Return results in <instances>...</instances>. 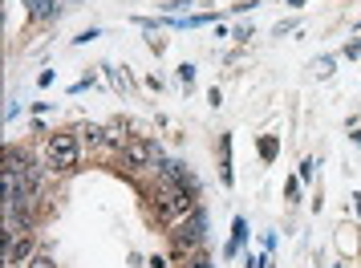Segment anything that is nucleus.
I'll use <instances>...</instances> for the list:
<instances>
[{
    "label": "nucleus",
    "mask_w": 361,
    "mask_h": 268,
    "mask_svg": "<svg viewBox=\"0 0 361 268\" xmlns=\"http://www.w3.org/2000/svg\"><path fill=\"white\" fill-rule=\"evenodd\" d=\"M179 82H183V85L195 82V66H179Z\"/></svg>",
    "instance_id": "obj_9"
},
{
    "label": "nucleus",
    "mask_w": 361,
    "mask_h": 268,
    "mask_svg": "<svg viewBox=\"0 0 361 268\" xmlns=\"http://www.w3.org/2000/svg\"><path fill=\"white\" fill-rule=\"evenodd\" d=\"M82 138H85V147H102V142H106V130L85 122V126H82Z\"/></svg>",
    "instance_id": "obj_7"
},
{
    "label": "nucleus",
    "mask_w": 361,
    "mask_h": 268,
    "mask_svg": "<svg viewBox=\"0 0 361 268\" xmlns=\"http://www.w3.org/2000/svg\"><path fill=\"white\" fill-rule=\"evenodd\" d=\"M33 256H37V240H33V232H25L4 248V264H29Z\"/></svg>",
    "instance_id": "obj_3"
},
{
    "label": "nucleus",
    "mask_w": 361,
    "mask_h": 268,
    "mask_svg": "<svg viewBox=\"0 0 361 268\" xmlns=\"http://www.w3.org/2000/svg\"><path fill=\"white\" fill-rule=\"evenodd\" d=\"M4 268H25V264H4Z\"/></svg>",
    "instance_id": "obj_12"
},
{
    "label": "nucleus",
    "mask_w": 361,
    "mask_h": 268,
    "mask_svg": "<svg viewBox=\"0 0 361 268\" xmlns=\"http://www.w3.org/2000/svg\"><path fill=\"white\" fill-rule=\"evenodd\" d=\"M199 240H203V216L195 212V216H191V224L179 232V244H183V248H199Z\"/></svg>",
    "instance_id": "obj_4"
},
{
    "label": "nucleus",
    "mask_w": 361,
    "mask_h": 268,
    "mask_svg": "<svg viewBox=\"0 0 361 268\" xmlns=\"http://www.w3.org/2000/svg\"><path fill=\"white\" fill-rule=\"evenodd\" d=\"M122 163L130 171H147L159 163V147L154 142H147V138H130L126 147H122Z\"/></svg>",
    "instance_id": "obj_2"
},
{
    "label": "nucleus",
    "mask_w": 361,
    "mask_h": 268,
    "mask_svg": "<svg viewBox=\"0 0 361 268\" xmlns=\"http://www.w3.org/2000/svg\"><path fill=\"white\" fill-rule=\"evenodd\" d=\"M345 53H349V57H361V41H353V45H349Z\"/></svg>",
    "instance_id": "obj_10"
},
{
    "label": "nucleus",
    "mask_w": 361,
    "mask_h": 268,
    "mask_svg": "<svg viewBox=\"0 0 361 268\" xmlns=\"http://www.w3.org/2000/svg\"><path fill=\"white\" fill-rule=\"evenodd\" d=\"M191 268H207V256H195V264Z\"/></svg>",
    "instance_id": "obj_11"
},
{
    "label": "nucleus",
    "mask_w": 361,
    "mask_h": 268,
    "mask_svg": "<svg viewBox=\"0 0 361 268\" xmlns=\"http://www.w3.org/2000/svg\"><path fill=\"white\" fill-rule=\"evenodd\" d=\"M4 171H17V175H37V171H33V159H29V154H20V151H8V154H4Z\"/></svg>",
    "instance_id": "obj_5"
},
{
    "label": "nucleus",
    "mask_w": 361,
    "mask_h": 268,
    "mask_svg": "<svg viewBox=\"0 0 361 268\" xmlns=\"http://www.w3.org/2000/svg\"><path fill=\"white\" fill-rule=\"evenodd\" d=\"M29 268H53V256L49 252H37L33 260H29Z\"/></svg>",
    "instance_id": "obj_8"
},
{
    "label": "nucleus",
    "mask_w": 361,
    "mask_h": 268,
    "mask_svg": "<svg viewBox=\"0 0 361 268\" xmlns=\"http://www.w3.org/2000/svg\"><path fill=\"white\" fill-rule=\"evenodd\" d=\"M29 13H33L37 20H53L61 8H57V0H33V4H29Z\"/></svg>",
    "instance_id": "obj_6"
},
{
    "label": "nucleus",
    "mask_w": 361,
    "mask_h": 268,
    "mask_svg": "<svg viewBox=\"0 0 361 268\" xmlns=\"http://www.w3.org/2000/svg\"><path fill=\"white\" fill-rule=\"evenodd\" d=\"M49 167L53 171L78 167V138L73 134H53L49 138Z\"/></svg>",
    "instance_id": "obj_1"
}]
</instances>
